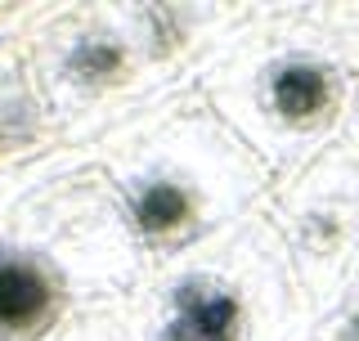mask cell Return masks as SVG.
I'll return each instance as SVG.
<instances>
[{
  "label": "cell",
  "instance_id": "cell-1",
  "mask_svg": "<svg viewBox=\"0 0 359 341\" xmlns=\"http://www.w3.org/2000/svg\"><path fill=\"white\" fill-rule=\"evenodd\" d=\"M261 5H32V81L72 149L198 90Z\"/></svg>",
  "mask_w": 359,
  "mask_h": 341
},
{
  "label": "cell",
  "instance_id": "cell-2",
  "mask_svg": "<svg viewBox=\"0 0 359 341\" xmlns=\"http://www.w3.org/2000/svg\"><path fill=\"white\" fill-rule=\"evenodd\" d=\"M198 90L269 175H297L351 131L359 5H261Z\"/></svg>",
  "mask_w": 359,
  "mask_h": 341
},
{
  "label": "cell",
  "instance_id": "cell-3",
  "mask_svg": "<svg viewBox=\"0 0 359 341\" xmlns=\"http://www.w3.org/2000/svg\"><path fill=\"white\" fill-rule=\"evenodd\" d=\"M90 162L108 175L144 269L261 220L278 185L202 90L104 135Z\"/></svg>",
  "mask_w": 359,
  "mask_h": 341
},
{
  "label": "cell",
  "instance_id": "cell-4",
  "mask_svg": "<svg viewBox=\"0 0 359 341\" xmlns=\"http://www.w3.org/2000/svg\"><path fill=\"white\" fill-rule=\"evenodd\" d=\"M144 279L108 175L81 149L0 207V341H67Z\"/></svg>",
  "mask_w": 359,
  "mask_h": 341
},
{
  "label": "cell",
  "instance_id": "cell-5",
  "mask_svg": "<svg viewBox=\"0 0 359 341\" xmlns=\"http://www.w3.org/2000/svg\"><path fill=\"white\" fill-rule=\"evenodd\" d=\"M121 323L130 341H310L314 310L261 215L144 269Z\"/></svg>",
  "mask_w": 359,
  "mask_h": 341
},
{
  "label": "cell",
  "instance_id": "cell-6",
  "mask_svg": "<svg viewBox=\"0 0 359 341\" xmlns=\"http://www.w3.org/2000/svg\"><path fill=\"white\" fill-rule=\"evenodd\" d=\"M310 310L323 314L359 283V153L337 144L278 180L265 207Z\"/></svg>",
  "mask_w": 359,
  "mask_h": 341
},
{
  "label": "cell",
  "instance_id": "cell-7",
  "mask_svg": "<svg viewBox=\"0 0 359 341\" xmlns=\"http://www.w3.org/2000/svg\"><path fill=\"white\" fill-rule=\"evenodd\" d=\"M81 149L63 140L32 81L22 41L0 45V207L67 166Z\"/></svg>",
  "mask_w": 359,
  "mask_h": 341
},
{
  "label": "cell",
  "instance_id": "cell-8",
  "mask_svg": "<svg viewBox=\"0 0 359 341\" xmlns=\"http://www.w3.org/2000/svg\"><path fill=\"white\" fill-rule=\"evenodd\" d=\"M310 341H359V283L332 305V310L314 314Z\"/></svg>",
  "mask_w": 359,
  "mask_h": 341
},
{
  "label": "cell",
  "instance_id": "cell-9",
  "mask_svg": "<svg viewBox=\"0 0 359 341\" xmlns=\"http://www.w3.org/2000/svg\"><path fill=\"white\" fill-rule=\"evenodd\" d=\"M67 341H130V333H126V323H121V310H112V314L90 319L86 328H76Z\"/></svg>",
  "mask_w": 359,
  "mask_h": 341
},
{
  "label": "cell",
  "instance_id": "cell-10",
  "mask_svg": "<svg viewBox=\"0 0 359 341\" xmlns=\"http://www.w3.org/2000/svg\"><path fill=\"white\" fill-rule=\"evenodd\" d=\"M27 22H32V5H0V45L22 41Z\"/></svg>",
  "mask_w": 359,
  "mask_h": 341
},
{
  "label": "cell",
  "instance_id": "cell-11",
  "mask_svg": "<svg viewBox=\"0 0 359 341\" xmlns=\"http://www.w3.org/2000/svg\"><path fill=\"white\" fill-rule=\"evenodd\" d=\"M346 144L359 153V90H355V108H351V131H346Z\"/></svg>",
  "mask_w": 359,
  "mask_h": 341
}]
</instances>
